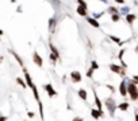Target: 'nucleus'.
Segmentation results:
<instances>
[{"instance_id":"1","label":"nucleus","mask_w":138,"mask_h":121,"mask_svg":"<svg viewBox=\"0 0 138 121\" xmlns=\"http://www.w3.org/2000/svg\"><path fill=\"white\" fill-rule=\"evenodd\" d=\"M23 73H24V78H26V85H27V86H30V89L32 90V94H34L35 100H37V102H38V106H39L41 117L43 118V110H42V101H41V98H39V94H38V90H37V86H35L34 84H32V79H31V77H30V74H29V71H27V69H26V67H23Z\"/></svg>"},{"instance_id":"2","label":"nucleus","mask_w":138,"mask_h":121,"mask_svg":"<svg viewBox=\"0 0 138 121\" xmlns=\"http://www.w3.org/2000/svg\"><path fill=\"white\" fill-rule=\"evenodd\" d=\"M126 90H127V94H130L133 101H137L138 98V92H137V75L134 77V79L131 81L130 84H126Z\"/></svg>"},{"instance_id":"3","label":"nucleus","mask_w":138,"mask_h":121,"mask_svg":"<svg viewBox=\"0 0 138 121\" xmlns=\"http://www.w3.org/2000/svg\"><path fill=\"white\" fill-rule=\"evenodd\" d=\"M106 106L108 108V110H110V113H111V116H112V114H114V110H115V108H117V105H115V102H114V100H112V98L106 100Z\"/></svg>"},{"instance_id":"4","label":"nucleus","mask_w":138,"mask_h":121,"mask_svg":"<svg viewBox=\"0 0 138 121\" xmlns=\"http://www.w3.org/2000/svg\"><path fill=\"white\" fill-rule=\"evenodd\" d=\"M70 79L73 81V84H79L81 81V74L79 71H73V73H70Z\"/></svg>"},{"instance_id":"5","label":"nucleus","mask_w":138,"mask_h":121,"mask_svg":"<svg viewBox=\"0 0 138 121\" xmlns=\"http://www.w3.org/2000/svg\"><path fill=\"white\" fill-rule=\"evenodd\" d=\"M110 69H111V71H114V73H117V74H120V75H125V70L122 69L120 66H118V65H110Z\"/></svg>"},{"instance_id":"6","label":"nucleus","mask_w":138,"mask_h":121,"mask_svg":"<svg viewBox=\"0 0 138 121\" xmlns=\"http://www.w3.org/2000/svg\"><path fill=\"white\" fill-rule=\"evenodd\" d=\"M45 90L47 92V94H49V97H56L57 95V93H56V90H54V89H53V86L50 85V84H46L45 86Z\"/></svg>"},{"instance_id":"7","label":"nucleus","mask_w":138,"mask_h":121,"mask_svg":"<svg viewBox=\"0 0 138 121\" xmlns=\"http://www.w3.org/2000/svg\"><path fill=\"white\" fill-rule=\"evenodd\" d=\"M32 61H34V63L37 65V66H42V63H43V61H42V58H41V56H39V54L35 51L34 53V55H32Z\"/></svg>"},{"instance_id":"8","label":"nucleus","mask_w":138,"mask_h":121,"mask_svg":"<svg viewBox=\"0 0 138 121\" xmlns=\"http://www.w3.org/2000/svg\"><path fill=\"white\" fill-rule=\"evenodd\" d=\"M85 20L91 24V26H93L95 28H99L100 27V24H99V22H97L96 19H93V18H91V16H85Z\"/></svg>"},{"instance_id":"9","label":"nucleus","mask_w":138,"mask_h":121,"mask_svg":"<svg viewBox=\"0 0 138 121\" xmlns=\"http://www.w3.org/2000/svg\"><path fill=\"white\" fill-rule=\"evenodd\" d=\"M119 92H120V95H127V90H126V79H123L119 85Z\"/></svg>"},{"instance_id":"10","label":"nucleus","mask_w":138,"mask_h":121,"mask_svg":"<svg viewBox=\"0 0 138 121\" xmlns=\"http://www.w3.org/2000/svg\"><path fill=\"white\" fill-rule=\"evenodd\" d=\"M125 19H126V22H127V23L133 24V23H134V20L137 19V16H135L134 14H130V12H129L127 15H125Z\"/></svg>"},{"instance_id":"11","label":"nucleus","mask_w":138,"mask_h":121,"mask_svg":"<svg viewBox=\"0 0 138 121\" xmlns=\"http://www.w3.org/2000/svg\"><path fill=\"white\" fill-rule=\"evenodd\" d=\"M76 11H77V14L80 16H83V18H85V16H87V8H84L83 5H79Z\"/></svg>"},{"instance_id":"12","label":"nucleus","mask_w":138,"mask_h":121,"mask_svg":"<svg viewBox=\"0 0 138 121\" xmlns=\"http://www.w3.org/2000/svg\"><path fill=\"white\" fill-rule=\"evenodd\" d=\"M91 116H92L93 118H100V117L103 116V112H102V110H95V109H92V110H91Z\"/></svg>"},{"instance_id":"13","label":"nucleus","mask_w":138,"mask_h":121,"mask_svg":"<svg viewBox=\"0 0 138 121\" xmlns=\"http://www.w3.org/2000/svg\"><path fill=\"white\" fill-rule=\"evenodd\" d=\"M93 97H95V102H96V106H97V110H102V106H103V105H102V101L99 100V97H97V94L93 92ZM103 112V110H102Z\"/></svg>"},{"instance_id":"14","label":"nucleus","mask_w":138,"mask_h":121,"mask_svg":"<svg viewBox=\"0 0 138 121\" xmlns=\"http://www.w3.org/2000/svg\"><path fill=\"white\" fill-rule=\"evenodd\" d=\"M56 28V19L52 18V19H49V30H50V32H53Z\"/></svg>"},{"instance_id":"15","label":"nucleus","mask_w":138,"mask_h":121,"mask_svg":"<svg viewBox=\"0 0 138 121\" xmlns=\"http://www.w3.org/2000/svg\"><path fill=\"white\" fill-rule=\"evenodd\" d=\"M79 97H80V98L81 100H87V92L84 90V89H80V90H79Z\"/></svg>"},{"instance_id":"16","label":"nucleus","mask_w":138,"mask_h":121,"mask_svg":"<svg viewBox=\"0 0 138 121\" xmlns=\"http://www.w3.org/2000/svg\"><path fill=\"white\" fill-rule=\"evenodd\" d=\"M49 46H50V50H52V53L54 54V55H57V56H58V58H60V54H58V50H57V48H56V46L50 42V44H49Z\"/></svg>"},{"instance_id":"17","label":"nucleus","mask_w":138,"mask_h":121,"mask_svg":"<svg viewBox=\"0 0 138 121\" xmlns=\"http://www.w3.org/2000/svg\"><path fill=\"white\" fill-rule=\"evenodd\" d=\"M117 108L120 109V110H127V109H129V104H127V102H122L120 105H118Z\"/></svg>"},{"instance_id":"18","label":"nucleus","mask_w":138,"mask_h":121,"mask_svg":"<svg viewBox=\"0 0 138 121\" xmlns=\"http://www.w3.org/2000/svg\"><path fill=\"white\" fill-rule=\"evenodd\" d=\"M129 12H130V8H129V7H122V8H120V14H122V15H127Z\"/></svg>"},{"instance_id":"19","label":"nucleus","mask_w":138,"mask_h":121,"mask_svg":"<svg viewBox=\"0 0 138 121\" xmlns=\"http://www.w3.org/2000/svg\"><path fill=\"white\" fill-rule=\"evenodd\" d=\"M16 82H18V84H19L22 87H26V86H27V85H26V82H24V81H23L22 78H19V77L16 78Z\"/></svg>"},{"instance_id":"20","label":"nucleus","mask_w":138,"mask_h":121,"mask_svg":"<svg viewBox=\"0 0 138 121\" xmlns=\"http://www.w3.org/2000/svg\"><path fill=\"white\" fill-rule=\"evenodd\" d=\"M111 20L112 22H119V14H112L111 15Z\"/></svg>"},{"instance_id":"21","label":"nucleus","mask_w":138,"mask_h":121,"mask_svg":"<svg viewBox=\"0 0 138 121\" xmlns=\"http://www.w3.org/2000/svg\"><path fill=\"white\" fill-rule=\"evenodd\" d=\"M107 11H108L111 15H112V14H119V12H118V10H117V7H110Z\"/></svg>"},{"instance_id":"22","label":"nucleus","mask_w":138,"mask_h":121,"mask_svg":"<svg viewBox=\"0 0 138 121\" xmlns=\"http://www.w3.org/2000/svg\"><path fill=\"white\" fill-rule=\"evenodd\" d=\"M110 39L112 40V42H115V43H120V39L115 35H110Z\"/></svg>"},{"instance_id":"23","label":"nucleus","mask_w":138,"mask_h":121,"mask_svg":"<svg viewBox=\"0 0 138 121\" xmlns=\"http://www.w3.org/2000/svg\"><path fill=\"white\" fill-rule=\"evenodd\" d=\"M11 53H12V55H14V56H15V58H16V61H18V62H19V65H20V66H22V67H23V62H22V59H20V58H19V56H18V55H16V54H15L14 51H11Z\"/></svg>"},{"instance_id":"24","label":"nucleus","mask_w":138,"mask_h":121,"mask_svg":"<svg viewBox=\"0 0 138 121\" xmlns=\"http://www.w3.org/2000/svg\"><path fill=\"white\" fill-rule=\"evenodd\" d=\"M77 3H79V5H83L84 8H87L88 5H87V3H85V0H77Z\"/></svg>"},{"instance_id":"25","label":"nucleus","mask_w":138,"mask_h":121,"mask_svg":"<svg viewBox=\"0 0 138 121\" xmlns=\"http://www.w3.org/2000/svg\"><path fill=\"white\" fill-rule=\"evenodd\" d=\"M57 59H58V56H57V55H54V54L52 53V54H50V61H52V62L54 63V62H56Z\"/></svg>"},{"instance_id":"26","label":"nucleus","mask_w":138,"mask_h":121,"mask_svg":"<svg viewBox=\"0 0 138 121\" xmlns=\"http://www.w3.org/2000/svg\"><path fill=\"white\" fill-rule=\"evenodd\" d=\"M91 66H92L91 69H93V70H96V69H99V65H97V63H96L95 61L92 62V65H91Z\"/></svg>"},{"instance_id":"27","label":"nucleus","mask_w":138,"mask_h":121,"mask_svg":"<svg viewBox=\"0 0 138 121\" xmlns=\"http://www.w3.org/2000/svg\"><path fill=\"white\" fill-rule=\"evenodd\" d=\"M92 75H93V69H89V70H88V73H87V77L91 78Z\"/></svg>"},{"instance_id":"28","label":"nucleus","mask_w":138,"mask_h":121,"mask_svg":"<svg viewBox=\"0 0 138 121\" xmlns=\"http://www.w3.org/2000/svg\"><path fill=\"white\" fill-rule=\"evenodd\" d=\"M102 15H103V12H99V14H93V19H97V18H100Z\"/></svg>"},{"instance_id":"29","label":"nucleus","mask_w":138,"mask_h":121,"mask_svg":"<svg viewBox=\"0 0 138 121\" xmlns=\"http://www.w3.org/2000/svg\"><path fill=\"white\" fill-rule=\"evenodd\" d=\"M7 120H8L7 116H0V121H7Z\"/></svg>"},{"instance_id":"30","label":"nucleus","mask_w":138,"mask_h":121,"mask_svg":"<svg viewBox=\"0 0 138 121\" xmlns=\"http://www.w3.org/2000/svg\"><path fill=\"white\" fill-rule=\"evenodd\" d=\"M73 121H83V118H81V117H75Z\"/></svg>"},{"instance_id":"31","label":"nucleus","mask_w":138,"mask_h":121,"mask_svg":"<svg viewBox=\"0 0 138 121\" xmlns=\"http://www.w3.org/2000/svg\"><path fill=\"white\" fill-rule=\"evenodd\" d=\"M27 114H29V117H30V118H32V117H34V113H32V112H29Z\"/></svg>"},{"instance_id":"32","label":"nucleus","mask_w":138,"mask_h":121,"mask_svg":"<svg viewBox=\"0 0 138 121\" xmlns=\"http://www.w3.org/2000/svg\"><path fill=\"white\" fill-rule=\"evenodd\" d=\"M115 2H117L118 4H123V3H125V0H115Z\"/></svg>"},{"instance_id":"33","label":"nucleus","mask_w":138,"mask_h":121,"mask_svg":"<svg viewBox=\"0 0 138 121\" xmlns=\"http://www.w3.org/2000/svg\"><path fill=\"white\" fill-rule=\"evenodd\" d=\"M100 2H103V3H107V2H108V0H100Z\"/></svg>"},{"instance_id":"34","label":"nucleus","mask_w":138,"mask_h":121,"mask_svg":"<svg viewBox=\"0 0 138 121\" xmlns=\"http://www.w3.org/2000/svg\"><path fill=\"white\" fill-rule=\"evenodd\" d=\"M2 35H3V31H2V30H0V36H2Z\"/></svg>"}]
</instances>
